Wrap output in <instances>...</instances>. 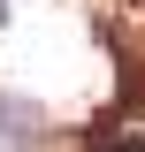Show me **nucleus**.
Instances as JSON below:
<instances>
[{
  "instance_id": "f03ea898",
  "label": "nucleus",
  "mask_w": 145,
  "mask_h": 152,
  "mask_svg": "<svg viewBox=\"0 0 145 152\" xmlns=\"http://www.w3.org/2000/svg\"><path fill=\"white\" fill-rule=\"evenodd\" d=\"M0 23H8V0H0Z\"/></svg>"
},
{
  "instance_id": "f257e3e1",
  "label": "nucleus",
  "mask_w": 145,
  "mask_h": 152,
  "mask_svg": "<svg viewBox=\"0 0 145 152\" xmlns=\"http://www.w3.org/2000/svg\"><path fill=\"white\" fill-rule=\"evenodd\" d=\"M31 137H38V114L0 91V145H8V152H31Z\"/></svg>"
}]
</instances>
